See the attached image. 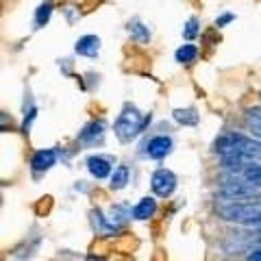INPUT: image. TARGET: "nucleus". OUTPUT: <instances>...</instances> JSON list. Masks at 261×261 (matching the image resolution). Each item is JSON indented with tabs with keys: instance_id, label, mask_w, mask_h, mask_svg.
Here are the masks:
<instances>
[{
	"instance_id": "obj_22",
	"label": "nucleus",
	"mask_w": 261,
	"mask_h": 261,
	"mask_svg": "<svg viewBox=\"0 0 261 261\" xmlns=\"http://www.w3.org/2000/svg\"><path fill=\"white\" fill-rule=\"evenodd\" d=\"M252 244H255V246H257V248H261V233L257 235V238H255V242H252Z\"/></svg>"
},
{
	"instance_id": "obj_21",
	"label": "nucleus",
	"mask_w": 261,
	"mask_h": 261,
	"mask_svg": "<svg viewBox=\"0 0 261 261\" xmlns=\"http://www.w3.org/2000/svg\"><path fill=\"white\" fill-rule=\"evenodd\" d=\"M233 20V15L231 13H226V15H222V18H220L216 24H218V27H222V24H226V22H231Z\"/></svg>"
},
{
	"instance_id": "obj_20",
	"label": "nucleus",
	"mask_w": 261,
	"mask_h": 261,
	"mask_svg": "<svg viewBox=\"0 0 261 261\" xmlns=\"http://www.w3.org/2000/svg\"><path fill=\"white\" fill-rule=\"evenodd\" d=\"M248 261H261V248H255L248 255Z\"/></svg>"
},
{
	"instance_id": "obj_14",
	"label": "nucleus",
	"mask_w": 261,
	"mask_h": 261,
	"mask_svg": "<svg viewBox=\"0 0 261 261\" xmlns=\"http://www.w3.org/2000/svg\"><path fill=\"white\" fill-rule=\"evenodd\" d=\"M242 178L252 185H259L261 183V166L259 163H248V166L242 170Z\"/></svg>"
},
{
	"instance_id": "obj_18",
	"label": "nucleus",
	"mask_w": 261,
	"mask_h": 261,
	"mask_svg": "<svg viewBox=\"0 0 261 261\" xmlns=\"http://www.w3.org/2000/svg\"><path fill=\"white\" fill-rule=\"evenodd\" d=\"M196 35H198V22H196V20L192 18V20H187V24H185V29H183V37H185V39H194Z\"/></svg>"
},
{
	"instance_id": "obj_9",
	"label": "nucleus",
	"mask_w": 261,
	"mask_h": 261,
	"mask_svg": "<svg viewBox=\"0 0 261 261\" xmlns=\"http://www.w3.org/2000/svg\"><path fill=\"white\" fill-rule=\"evenodd\" d=\"M154 211H157V202H154L152 198H142V200L135 205V209H133V218L146 220V218H150Z\"/></svg>"
},
{
	"instance_id": "obj_17",
	"label": "nucleus",
	"mask_w": 261,
	"mask_h": 261,
	"mask_svg": "<svg viewBox=\"0 0 261 261\" xmlns=\"http://www.w3.org/2000/svg\"><path fill=\"white\" fill-rule=\"evenodd\" d=\"M246 118H248V124L252 126V130L261 133V109H250Z\"/></svg>"
},
{
	"instance_id": "obj_11",
	"label": "nucleus",
	"mask_w": 261,
	"mask_h": 261,
	"mask_svg": "<svg viewBox=\"0 0 261 261\" xmlns=\"http://www.w3.org/2000/svg\"><path fill=\"white\" fill-rule=\"evenodd\" d=\"M174 120L178 122V124L183 126H196L198 124V113H196V109H174Z\"/></svg>"
},
{
	"instance_id": "obj_23",
	"label": "nucleus",
	"mask_w": 261,
	"mask_h": 261,
	"mask_svg": "<svg viewBox=\"0 0 261 261\" xmlns=\"http://www.w3.org/2000/svg\"><path fill=\"white\" fill-rule=\"evenodd\" d=\"M87 261H105V259H100V257H87Z\"/></svg>"
},
{
	"instance_id": "obj_5",
	"label": "nucleus",
	"mask_w": 261,
	"mask_h": 261,
	"mask_svg": "<svg viewBox=\"0 0 261 261\" xmlns=\"http://www.w3.org/2000/svg\"><path fill=\"white\" fill-rule=\"evenodd\" d=\"M170 150H172V140L166 135H157L148 142V157L152 159H163L166 154H170Z\"/></svg>"
},
{
	"instance_id": "obj_2",
	"label": "nucleus",
	"mask_w": 261,
	"mask_h": 261,
	"mask_svg": "<svg viewBox=\"0 0 261 261\" xmlns=\"http://www.w3.org/2000/svg\"><path fill=\"white\" fill-rule=\"evenodd\" d=\"M148 122H150V116L146 120H142L140 113H137L135 109H124L120 113L118 122H116V135L122 142H128L130 137H135L144 128V124H148Z\"/></svg>"
},
{
	"instance_id": "obj_1",
	"label": "nucleus",
	"mask_w": 261,
	"mask_h": 261,
	"mask_svg": "<svg viewBox=\"0 0 261 261\" xmlns=\"http://www.w3.org/2000/svg\"><path fill=\"white\" fill-rule=\"evenodd\" d=\"M220 218L228 222H240V224H259L261 222V207L259 205H231L218 209Z\"/></svg>"
},
{
	"instance_id": "obj_8",
	"label": "nucleus",
	"mask_w": 261,
	"mask_h": 261,
	"mask_svg": "<svg viewBox=\"0 0 261 261\" xmlns=\"http://www.w3.org/2000/svg\"><path fill=\"white\" fill-rule=\"evenodd\" d=\"M87 170H89V174H92V176L105 178V176H109L111 166H109V161L102 159V157H89L87 159Z\"/></svg>"
},
{
	"instance_id": "obj_19",
	"label": "nucleus",
	"mask_w": 261,
	"mask_h": 261,
	"mask_svg": "<svg viewBox=\"0 0 261 261\" xmlns=\"http://www.w3.org/2000/svg\"><path fill=\"white\" fill-rule=\"evenodd\" d=\"M109 216H111V218H109L111 222H124V220L128 218V216H126V211H124V209H120V207L111 209V214H109Z\"/></svg>"
},
{
	"instance_id": "obj_10",
	"label": "nucleus",
	"mask_w": 261,
	"mask_h": 261,
	"mask_svg": "<svg viewBox=\"0 0 261 261\" xmlns=\"http://www.w3.org/2000/svg\"><path fill=\"white\" fill-rule=\"evenodd\" d=\"M105 133V126H102V122H92L83 133H81V142H85V144H94L96 140H100Z\"/></svg>"
},
{
	"instance_id": "obj_24",
	"label": "nucleus",
	"mask_w": 261,
	"mask_h": 261,
	"mask_svg": "<svg viewBox=\"0 0 261 261\" xmlns=\"http://www.w3.org/2000/svg\"><path fill=\"white\" fill-rule=\"evenodd\" d=\"M252 133L257 135V140H259V144H261V133H257V130H252Z\"/></svg>"
},
{
	"instance_id": "obj_7",
	"label": "nucleus",
	"mask_w": 261,
	"mask_h": 261,
	"mask_svg": "<svg viewBox=\"0 0 261 261\" xmlns=\"http://www.w3.org/2000/svg\"><path fill=\"white\" fill-rule=\"evenodd\" d=\"M98 50H100V39L96 35H85L76 42V53L85 55V57H96Z\"/></svg>"
},
{
	"instance_id": "obj_6",
	"label": "nucleus",
	"mask_w": 261,
	"mask_h": 261,
	"mask_svg": "<svg viewBox=\"0 0 261 261\" xmlns=\"http://www.w3.org/2000/svg\"><path fill=\"white\" fill-rule=\"evenodd\" d=\"M55 161H57L55 150H39V152L33 154L31 166H33V170H37V172H46L48 168L55 166Z\"/></svg>"
},
{
	"instance_id": "obj_4",
	"label": "nucleus",
	"mask_w": 261,
	"mask_h": 261,
	"mask_svg": "<svg viewBox=\"0 0 261 261\" xmlns=\"http://www.w3.org/2000/svg\"><path fill=\"white\" fill-rule=\"evenodd\" d=\"M152 192L161 196V198H166V196H170L174 190H176V176L172 172H168V170H157V172L152 174Z\"/></svg>"
},
{
	"instance_id": "obj_15",
	"label": "nucleus",
	"mask_w": 261,
	"mask_h": 261,
	"mask_svg": "<svg viewBox=\"0 0 261 261\" xmlns=\"http://www.w3.org/2000/svg\"><path fill=\"white\" fill-rule=\"evenodd\" d=\"M196 55H198V50H196V46H190V44H185L181 46L176 50V61H181V63H190L196 59Z\"/></svg>"
},
{
	"instance_id": "obj_13",
	"label": "nucleus",
	"mask_w": 261,
	"mask_h": 261,
	"mask_svg": "<svg viewBox=\"0 0 261 261\" xmlns=\"http://www.w3.org/2000/svg\"><path fill=\"white\" fill-rule=\"evenodd\" d=\"M128 183V168L126 166H120L116 168V172L111 174V190H122V187H126Z\"/></svg>"
},
{
	"instance_id": "obj_12",
	"label": "nucleus",
	"mask_w": 261,
	"mask_h": 261,
	"mask_svg": "<svg viewBox=\"0 0 261 261\" xmlns=\"http://www.w3.org/2000/svg\"><path fill=\"white\" fill-rule=\"evenodd\" d=\"M128 31H130V35H133L135 42H140V44H148V39H150V33H148V27H144V24L140 20H133L128 24Z\"/></svg>"
},
{
	"instance_id": "obj_3",
	"label": "nucleus",
	"mask_w": 261,
	"mask_h": 261,
	"mask_svg": "<svg viewBox=\"0 0 261 261\" xmlns=\"http://www.w3.org/2000/svg\"><path fill=\"white\" fill-rule=\"evenodd\" d=\"M257 194V185H252L248 181H238V178H233V181H226L222 185V190L218 192V196L222 200H228V202H235L240 198H250V196Z\"/></svg>"
},
{
	"instance_id": "obj_16",
	"label": "nucleus",
	"mask_w": 261,
	"mask_h": 261,
	"mask_svg": "<svg viewBox=\"0 0 261 261\" xmlns=\"http://www.w3.org/2000/svg\"><path fill=\"white\" fill-rule=\"evenodd\" d=\"M50 11H53V5L50 3H42V5L37 7V13H35L37 27H44V24L48 22V18H50Z\"/></svg>"
}]
</instances>
